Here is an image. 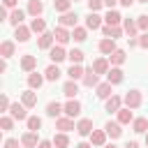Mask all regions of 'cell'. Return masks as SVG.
I'll list each match as a JSON object with an SVG mask.
<instances>
[{"instance_id":"obj_1","label":"cell","mask_w":148,"mask_h":148,"mask_svg":"<svg viewBox=\"0 0 148 148\" xmlns=\"http://www.w3.org/2000/svg\"><path fill=\"white\" fill-rule=\"evenodd\" d=\"M123 104H125L127 109H139V106H141V92H139V90H130V92L123 97Z\"/></svg>"},{"instance_id":"obj_2","label":"cell","mask_w":148,"mask_h":148,"mask_svg":"<svg viewBox=\"0 0 148 148\" xmlns=\"http://www.w3.org/2000/svg\"><path fill=\"white\" fill-rule=\"evenodd\" d=\"M25 109H28V106H25L23 102H21V104H18V102H14V104L9 106V113H12V118H14V120H28Z\"/></svg>"},{"instance_id":"obj_3","label":"cell","mask_w":148,"mask_h":148,"mask_svg":"<svg viewBox=\"0 0 148 148\" xmlns=\"http://www.w3.org/2000/svg\"><path fill=\"white\" fill-rule=\"evenodd\" d=\"M97 76H99V74L90 67V69H86V74H83V79H81V81H83V86H86V88H97V86H99V79H97Z\"/></svg>"},{"instance_id":"obj_4","label":"cell","mask_w":148,"mask_h":148,"mask_svg":"<svg viewBox=\"0 0 148 148\" xmlns=\"http://www.w3.org/2000/svg\"><path fill=\"white\" fill-rule=\"evenodd\" d=\"M53 37H56V42H58V44L62 46V44H67V42L72 39V32H69V30H67L65 25H58V28L53 30Z\"/></svg>"},{"instance_id":"obj_5","label":"cell","mask_w":148,"mask_h":148,"mask_svg":"<svg viewBox=\"0 0 148 148\" xmlns=\"http://www.w3.org/2000/svg\"><path fill=\"white\" fill-rule=\"evenodd\" d=\"M86 28H88V30H99V28H102V16H99L97 12H90V14L86 16Z\"/></svg>"},{"instance_id":"obj_6","label":"cell","mask_w":148,"mask_h":148,"mask_svg":"<svg viewBox=\"0 0 148 148\" xmlns=\"http://www.w3.org/2000/svg\"><path fill=\"white\" fill-rule=\"evenodd\" d=\"M49 58H51V62L58 65V62H62V60L67 58V53H65V49L58 44V46H51V49H49Z\"/></svg>"},{"instance_id":"obj_7","label":"cell","mask_w":148,"mask_h":148,"mask_svg":"<svg viewBox=\"0 0 148 148\" xmlns=\"http://www.w3.org/2000/svg\"><path fill=\"white\" fill-rule=\"evenodd\" d=\"M76 132H79L81 136H90V132H92V120H90V118H81V120L76 123Z\"/></svg>"},{"instance_id":"obj_8","label":"cell","mask_w":148,"mask_h":148,"mask_svg":"<svg viewBox=\"0 0 148 148\" xmlns=\"http://www.w3.org/2000/svg\"><path fill=\"white\" fill-rule=\"evenodd\" d=\"M106 136H109V134H106L104 130H92V132H90V143H92V146H106Z\"/></svg>"},{"instance_id":"obj_9","label":"cell","mask_w":148,"mask_h":148,"mask_svg":"<svg viewBox=\"0 0 148 148\" xmlns=\"http://www.w3.org/2000/svg\"><path fill=\"white\" fill-rule=\"evenodd\" d=\"M60 25H65V28H76V21H79V16L74 14V12H65L60 18Z\"/></svg>"},{"instance_id":"obj_10","label":"cell","mask_w":148,"mask_h":148,"mask_svg":"<svg viewBox=\"0 0 148 148\" xmlns=\"http://www.w3.org/2000/svg\"><path fill=\"white\" fill-rule=\"evenodd\" d=\"M53 42H56L53 32H42V35H39V39H37V46L46 51V49H51V46H53Z\"/></svg>"},{"instance_id":"obj_11","label":"cell","mask_w":148,"mask_h":148,"mask_svg":"<svg viewBox=\"0 0 148 148\" xmlns=\"http://www.w3.org/2000/svg\"><path fill=\"white\" fill-rule=\"evenodd\" d=\"M81 113V102H76V99H69L67 104H65V116H69V118H76Z\"/></svg>"},{"instance_id":"obj_12","label":"cell","mask_w":148,"mask_h":148,"mask_svg":"<svg viewBox=\"0 0 148 148\" xmlns=\"http://www.w3.org/2000/svg\"><path fill=\"white\" fill-rule=\"evenodd\" d=\"M56 127H58L60 132L76 130V125H74V118H69V116H65V118H58V120H56Z\"/></svg>"},{"instance_id":"obj_13","label":"cell","mask_w":148,"mask_h":148,"mask_svg":"<svg viewBox=\"0 0 148 148\" xmlns=\"http://www.w3.org/2000/svg\"><path fill=\"white\" fill-rule=\"evenodd\" d=\"M21 146H25V148H37V146H39L37 132H25V134L21 136Z\"/></svg>"},{"instance_id":"obj_14","label":"cell","mask_w":148,"mask_h":148,"mask_svg":"<svg viewBox=\"0 0 148 148\" xmlns=\"http://www.w3.org/2000/svg\"><path fill=\"white\" fill-rule=\"evenodd\" d=\"M30 32H32V30L21 23V25H16V30H14V37H16V42H28V39H30Z\"/></svg>"},{"instance_id":"obj_15","label":"cell","mask_w":148,"mask_h":148,"mask_svg":"<svg viewBox=\"0 0 148 148\" xmlns=\"http://www.w3.org/2000/svg\"><path fill=\"white\" fill-rule=\"evenodd\" d=\"M35 67H37V58H35V56L28 53V56L21 58V69H23V72H35Z\"/></svg>"},{"instance_id":"obj_16","label":"cell","mask_w":148,"mask_h":148,"mask_svg":"<svg viewBox=\"0 0 148 148\" xmlns=\"http://www.w3.org/2000/svg\"><path fill=\"white\" fill-rule=\"evenodd\" d=\"M102 32H104V37H111V39H118V37L123 35V28H120V25H109V23H106V25L102 28Z\"/></svg>"},{"instance_id":"obj_17","label":"cell","mask_w":148,"mask_h":148,"mask_svg":"<svg viewBox=\"0 0 148 148\" xmlns=\"http://www.w3.org/2000/svg\"><path fill=\"white\" fill-rule=\"evenodd\" d=\"M99 51H102L104 56H111V53L116 51V39H111V37L102 39V42H99Z\"/></svg>"},{"instance_id":"obj_18","label":"cell","mask_w":148,"mask_h":148,"mask_svg":"<svg viewBox=\"0 0 148 148\" xmlns=\"http://www.w3.org/2000/svg\"><path fill=\"white\" fill-rule=\"evenodd\" d=\"M106 81L113 83V86L120 83V81H123V69H120V67H111V69L106 72Z\"/></svg>"},{"instance_id":"obj_19","label":"cell","mask_w":148,"mask_h":148,"mask_svg":"<svg viewBox=\"0 0 148 148\" xmlns=\"http://www.w3.org/2000/svg\"><path fill=\"white\" fill-rule=\"evenodd\" d=\"M44 79H46V76H42V74H37V72H30V74H28V86H30L32 90H37V88H42V83H44Z\"/></svg>"},{"instance_id":"obj_20","label":"cell","mask_w":148,"mask_h":148,"mask_svg":"<svg viewBox=\"0 0 148 148\" xmlns=\"http://www.w3.org/2000/svg\"><path fill=\"white\" fill-rule=\"evenodd\" d=\"M111 86H113V83H109V81H106V83H99V86L95 88V90H97V97H99V99H109V97L113 95Z\"/></svg>"},{"instance_id":"obj_21","label":"cell","mask_w":148,"mask_h":148,"mask_svg":"<svg viewBox=\"0 0 148 148\" xmlns=\"http://www.w3.org/2000/svg\"><path fill=\"white\" fill-rule=\"evenodd\" d=\"M60 113H65V106H60L58 102H49V104H46V116L60 118Z\"/></svg>"},{"instance_id":"obj_22","label":"cell","mask_w":148,"mask_h":148,"mask_svg":"<svg viewBox=\"0 0 148 148\" xmlns=\"http://www.w3.org/2000/svg\"><path fill=\"white\" fill-rule=\"evenodd\" d=\"M104 132H106L111 139H118V136L123 134V130H120V123H111V120L104 125Z\"/></svg>"},{"instance_id":"obj_23","label":"cell","mask_w":148,"mask_h":148,"mask_svg":"<svg viewBox=\"0 0 148 148\" xmlns=\"http://www.w3.org/2000/svg\"><path fill=\"white\" fill-rule=\"evenodd\" d=\"M42 12H44V2L42 0H30L28 2V14L30 16H39Z\"/></svg>"},{"instance_id":"obj_24","label":"cell","mask_w":148,"mask_h":148,"mask_svg":"<svg viewBox=\"0 0 148 148\" xmlns=\"http://www.w3.org/2000/svg\"><path fill=\"white\" fill-rule=\"evenodd\" d=\"M125 60H127V56H125V51H123V49H116V51L109 56V62H111V65H116V67H118V65H123Z\"/></svg>"},{"instance_id":"obj_25","label":"cell","mask_w":148,"mask_h":148,"mask_svg":"<svg viewBox=\"0 0 148 148\" xmlns=\"http://www.w3.org/2000/svg\"><path fill=\"white\" fill-rule=\"evenodd\" d=\"M76 92H79V86H76V81H72V79H69V81L62 86V95H65V97H69V99H74V95H76Z\"/></svg>"},{"instance_id":"obj_26","label":"cell","mask_w":148,"mask_h":148,"mask_svg":"<svg viewBox=\"0 0 148 148\" xmlns=\"http://www.w3.org/2000/svg\"><path fill=\"white\" fill-rule=\"evenodd\" d=\"M21 102L30 109V106H35L37 104V95H35V90L30 88V90H25V92H21Z\"/></svg>"},{"instance_id":"obj_27","label":"cell","mask_w":148,"mask_h":148,"mask_svg":"<svg viewBox=\"0 0 148 148\" xmlns=\"http://www.w3.org/2000/svg\"><path fill=\"white\" fill-rule=\"evenodd\" d=\"M132 130H134L136 134H146V132H148V118H136V120H132Z\"/></svg>"},{"instance_id":"obj_28","label":"cell","mask_w":148,"mask_h":148,"mask_svg":"<svg viewBox=\"0 0 148 148\" xmlns=\"http://www.w3.org/2000/svg\"><path fill=\"white\" fill-rule=\"evenodd\" d=\"M83 74H86V69H83L81 65H72V67L67 69V76H69L72 81H79V79H83Z\"/></svg>"},{"instance_id":"obj_29","label":"cell","mask_w":148,"mask_h":148,"mask_svg":"<svg viewBox=\"0 0 148 148\" xmlns=\"http://www.w3.org/2000/svg\"><path fill=\"white\" fill-rule=\"evenodd\" d=\"M60 74H62V72L58 69V65H56V62H53V65H49V67H46V72H44L46 81H58V79H60Z\"/></svg>"},{"instance_id":"obj_30","label":"cell","mask_w":148,"mask_h":148,"mask_svg":"<svg viewBox=\"0 0 148 148\" xmlns=\"http://www.w3.org/2000/svg\"><path fill=\"white\" fill-rule=\"evenodd\" d=\"M120 104H123V99H120L118 95H111V97L106 99V111H109V113H113V111H120Z\"/></svg>"},{"instance_id":"obj_31","label":"cell","mask_w":148,"mask_h":148,"mask_svg":"<svg viewBox=\"0 0 148 148\" xmlns=\"http://www.w3.org/2000/svg\"><path fill=\"white\" fill-rule=\"evenodd\" d=\"M23 16H25V12H23V9H12V14H9V23L16 28V25H21V23H23Z\"/></svg>"},{"instance_id":"obj_32","label":"cell","mask_w":148,"mask_h":148,"mask_svg":"<svg viewBox=\"0 0 148 148\" xmlns=\"http://www.w3.org/2000/svg\"><path fill=\"white\" fill-rule=\"evenodd\" d=\"M104 21L109 23V25H120V21H123V16L116 12V9H109L106 12V16H104Z\"/></svg>"},{"instance_id":"obj_33","label":"cell","mask_w":148,"mask_h":148,"mask_svg":"<svg viewBox=\"0 0 148 148\" xmlns=\"http://www.w3.org/2000/svg\"><path fill=\"white\" fill-rule=\"evenodd\" d=\"M30 30L32 32H46V23H44V18H39V16H35L32 21H30Z\"/></svg>"},{"instance_id":"obj_34","label":"cell","mask_w":148,"mask_h":148,"mask_svg":"<svg viewBox=\"0 0 148 148\" xmlns=\"http://www.w3.org/2000/svg\"><path fill=\"white\" fill-rule=\"evenodd\" d=\"M0 56H2L5 60H7V58H12V56H14V42H9V39H7V42H2V44H0Z\"/></svg>"},{"instance_id":"obj_35","label":"cell","mask_w":148,"mask_h":148,"mask_svg":"<svg viewBox=\"0 0 148 148\" xmlns=\"http://www.w3.org/2000/svg\"><path fill=\"white\" fill-rule=\"evenodd\" d=\"M92 69H95L97 74H106V72H109V60H106V58H97V60L92 62Z\"/></svg>"},{"instance_id":"obj_36","label":"cell","mask_w":148,"mask_h":148,"mask_svg":"<svg viewBox=\"0 0 148 148\" xmlns=\"http://www.w3.org/2000/svg\"><path fill=\"white\" fill-rule=\"evenodd\" d=\"M53 146H56V148H67V146H69V136H67V132L56 134V136H53Z\"/></svg>"},{"instance_id":"obj_37","label":"cell","mask_w":148,"mask_h":148,"mask_svg":"<svg viewBox=\"0 0 148 148\" xmlns=\"http://www.w3.org/2000/svg\"><path fill=\"white\" fill-rule=\"evenodd\" d=\"M132 120H134V118H132V109L125 106V109L118 111V123H120V125H127V123H132Z\"/></svg>"},{"instance_id":"obj_38","label":"cell","mask_w":148,"mask_h":148,"mask_svg":"<svg viewBox=\"0 0 148 148\" xmlns=\"http://www.w3.org/2000/svg\"><path fill=\"white\" fill-rule=\"evenodd\" d=\"M123 30H125L130 37H134V35H136V30H139V25H136V21H132V18H125V23H123Z\"/></svg>"},{"instance_id":"obj_39","label":"cell","mask_w":148,"mask_h":148,"mask_svg":"<svg viewBox=\"0 0 148 148\" xmlns=\"http://www.w3.org/2000/svg\"><path fill=\"white\" fill-rule=\"evenodd\" d=\"M86 37H88V28H79V25H76V28L72 30V39H74V42H86Z\"/></svg>"},{"instance_id":"obj_40","label":"cell","mask_w":148,"mask_h":148,"mask_svg":"<svg viewBox=\"0 0 148 148\" xmlns=\"http://www.w3.org/2000/svg\"><path fill=\"white\" fill-rule=\"evenodd\" d=\"M67 58L72 60V65H81V60H83V51H81V49H72V51L67 53Z\"/></svg>"},{"instance_id":"obj_41","label":"cell","mask_w":148,"mask_h":148,"mask_svg":"<svg viewBox=\"0 0 148 148\" xmlns=\"http://www.w3.org/2000/svg\"><path fill=\"white\" fill-rule=\"evenodd\" d=\"M69 5H72V0H53V7H56V12H60V14L69 12Z\"/></svg>"},{"instance_id":"obj_42","label":"cell","mask_w":148,"mask_h":148,"mask_svg":"<svg viewBox=\"0 0 148 148\" xmlns=\"http://www.w3.org/2000/svg\"><path fill=\"white\" fill-rule=\"evenodd\" d=\"M39 127H42V118H39V116H30V118H28V130H30V132H37Z\"/></svg>"},{"instance_id":"obj_43","label":"cell","mask_w":148,"mask_h":148,"mask_svg":"<svg viewBox=\"0 0 148 148\" xmlns=\"http://www.w3.org/2000/svg\"><path fill=\"white\" fill-rule=\"evenodd\" d=\"M0 127H2L5 132H9V130L14 127V118H12V116H2V118H0Z\"/></svg>"},{"instance_id":"obj_44","label":"cell","mask_w":148,"mask_h":148,"mask_svg":"<svg viewBox=\"0 0 148 148\" xmlns=\"http://www.w3.org/2000/svg\"><path fill=\"white\" fill-rule=\"evenodd\" d=\"M136 25H139V30L148 32V16H146V14H141V16L136 18Z\"/></svg>"},{"instance_id":"obj_45","label":"cell","mask_w":148,"mask_h":148,"mask_svg":"<svg viewBox=\"0 0 148 148\" xmlns=\"http://www.w3.org/2000/svg\"><path fill=\"white\" fill-rule=\"evenodd\" d=\"M102 5H104V0H88V9L90 12H97Z\"/></svg>"},{"instance_id":"obj_46","label":"cell","mask_w":148,"mask_h":148,"mask_svg":"<svg viewBox=\"0 0 148 148\" xmlns=\"http://www.w3.org/2000/svg\"><path fill=\"white\" fill-rule=\"evenodd\" d=\"M9 106H12V104H9V97L2 95V99H0V111H9Z\"/></svg>"},{"instance_id":"obj_47","label":"cell","mask_w":148,"mask_h":148,"mask_svg":"<svg viewBox=\"0 0 148 148\" xmlns=\"http://www.w3.org/2000/svg\"><path fill=\"white\" fill-rule=\"evenodd\" d=\"M139 46H141V49H148V32H143V35L139 37Z\"/></svg>"},{"instance_id":"obj_48","label":"cell","mask_w":148,"mask_h":148,"mask_svg":"<svg viewBox=\"0 0 148 148\" xmlns=\"http://www.w3.org/2000/svg\"><path fill=\"white\" fill-rule=\"evenodd\" d=\"M5 148H18V139H7L5 141Z\"/></svg>"},{"instance_id":"obj_49","label":"cell","mask_w":148,"mask_h":148,"mask_svg":"<svg viewBox=\"0 0 148 148\" xmlns=\"http://www.w3.org/2000/svg\"><path fill=\"white\" fill-rule=\"evenodd\" d=\"M16 2H18V0H2V5H5L7 9H16Z\"/></svg>"},{"instance_id":"obj_50","label":"cell","mask_w":148,"mask_h":148,"mask_svg":"<svg viewBox=\"0 0 148 148\" xmlns=\"http://www.w3.org/2000/svg\"><path fill=\"white\" fill-rule=\"evenodd\" d=\"M116 2H120V0H104V5H106L109 9H113V7H116Z\"/></svg>"},{"instance_id":"obj_51","label":"cell","mask_w":148,"mask_h":148,"mask_svg":"<svg viewBox=\"0 0 148 148\" xmlns=\"http://www.w3.org/2000/svg\"><path fill=\"white\" fill-rule=\"evenodd\" d=\"M37 148H51V141H39V146Z\"/></svg>"},{"instance_id":"obj_52","label":"cell","mask_w":148,"mask_h":148,"mask_svg":"<svg viewBox=\"0 0 148 148\" xmlns=\"http://www.w3.org/2000/svg\"><path fill=\"white\" fill-rule=\"evenodd\" d=\"M120 5H123V7H132V5H134V0H120Z\"/></svg>"},{"instance_id":"obj_53","label":"cell","mask_w":148,"mask_h":148,"mask_svg":"<svg viewBox=\"0 0 148 148\" xmlns=\"http://www.w3.org/2000/svg\"><path fill=\"white\" fill-rule=\"evenodd\" d=\"M125 148H139V143H136V141H127V143H125Z\"/></svg>"},{"instance_id":"obj_54","label":"cell","mask_w":148,"mask_h":148,"mask_svg":"<svg viewBox=\"0 0 148 148\" xmlns=\"http://www.w3.org/2000/svg\"><path fill=\"white\" fill-rule=\"evenodd\" d=\"M76 148H92V143H76Z\"/></svg>"},{"instance_id":"obj_55","label":"cell","mask_w":148,"mask_h":148,"mask_svg":"<svg viewBox=\"0 0 148 148\" xmlns=\"http://www.w3.org/2000/svg\"><path fill=\"white\" fill-rule=\"evenodd\" d=\"M102 148H118V146H113V143H106V146H102Z\"/></svg>"},{"instance_id":"obj_56","label":"cell","mask_w":148,"mask_h":148,"mask_svg":"<svg viewBox=\"0 0 148 148\" xmlns=\"http://www.w3.org/2000/svg\"><path fill=\"white\" fill-rule=\"evenodd\" d=\"M146 146H148V132H146Z\"/></svg>"},{"instance_id":"obj_57","label":"cell","mask_w":148,"mask_h":148,"mask_svg":"<svg viewBox=\"0 0 148 148\" xmlns=\"http://www.w3.org/2000/svg\"><path fill=\"white\" fill-rule=\"evenodd\" d=\"M139 2H148V0H139Z\"/></svg>"},{"instance_id":"obj_58","label":"cell","mask_w":148,"mask_h":148,"mask_svg":"<svg viewBox=\"0 0 148 148\" xmlns=\"http://www.w3.org/2000/svg\"><path fill=\"white\" fill-rule=\"evenodd\" d=\"M74 2H76V0H74Z\"/></svg>"}]
</instances>
